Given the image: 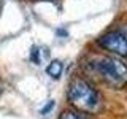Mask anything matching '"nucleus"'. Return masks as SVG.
<instances>
[{"label":"nucleus","instance_id":"1","mask_svg":"<svg viewBox=\"0 0 127 119\" xmlns=\"http://www.w3.org/2000/svg\"><path fill=\"white\" fill-rule=\"evenodd\" d=\"M86 68L91 75L97 76L100 83L111 89L121 90L127 87V63L121 57L105 54L91 56Z\"/></svg>","mask_w":127,"mask_h":119},{"label":"nucleus","instance_id":"2","mask_svg":"<svg viewBox=\"0 0 127 119\" xmlns=\"http://www.w3.org/2000/svg\"><path fill=\"white\" fill-rule=\"evenodd\" d=\"M67 100L76 111L81 113H97L102 106V97L89 81L75 78L70 81L67 89Z\"/></svg>","mask_w":127,"mask_h":119},{"label":"nucleus","instance_id":"3","mask_svg":"<svg viewBox=\"0 0 127 119\" xmlns=\"http://www.w3.org/2000/svg\"><path fill=\"white\" fill-rule=\"evenodd\" d=\"M97 45L102 49L108 51L111 56L127 59V35L121 30H110L98 37Z\"/></svg>","mask_w":127,"mask_h":119},{"label":"nucleus","instance_id":"4","mask_svg":"<svg viewBox=\"0 0 127 119\" xmlns=\"http://www.w3.org/2000/svg\"><path fill=\"white\" fill-rule=\"evenodd\" d=\"M62 71H64V63L61 60H51L49 63H48V67H46V73L49 75L51 78H54V79L61 78Z\"/></svg>","mask_w":127,"mask_h":119},{"label":"nucleus","instance_id":"5","mask_svg":"<svg viewBox=\"0 0 127 119\" xmlns=\"http://www.w3.org/2000/svg\"><path fill=\"white\" fill-rule=\"evenodd\" d=\"M59 119H91V118L86 116L81 111H76V110H65L61 113Z\"/></svg>","mask_w":127,"mask_h":119}]
</instances>
